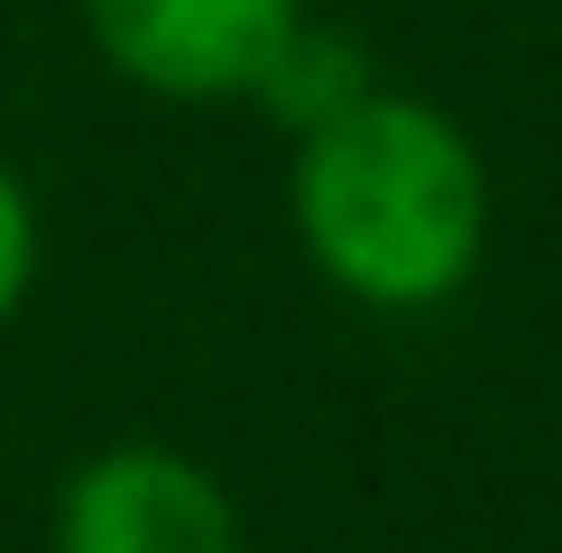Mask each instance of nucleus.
Masks as SVG:
<instances>
[{
    "label": "nucleus",
    "mask_w": 562,
    "mask_h": 553,
    "mask_svg": "<svg viewBox=\"0 0 562 553\" xmlns=\"http://www.w3.org/2000/svg\"><path fill=\"white\" fill-rule=\"evenodd\" d=\"M46 553H249L240 507L194 452L111 443L56 489Z\"/></svg>",
    "instance_id": "obj_3"
},
{
    "label": "nucleus",
    "mask_w": 562,
    "mask_h": 553,
    "mask_svg": "<svg viewBox=\"0 0 562 553\" xmlns=\"http://www.w3.org/2000/svg\"><path fill=\"white\" fill-rule=\"evenodd\" d=\"M286 213L314 276L369 314L452 305L488 259V157L442 102L350 92L304 121Z\"/></svg>",
    "instance_id": "obj_1"
},
{
    "label": "nucleus",
    "mask_w": 562,
    "mask_h": 553,
    "mask_svg": "<svg viewBox=\"0 0 562 553\" xmlns=\"http://www.w3.org/2000/svg\"><path fill=\"white\" fill-rule=\"evenodd\" d=\"M83 29L148 102H249L304 37V0H83Z\"/></svg>",
    "instance_id": "obj_2"
},
{
    "label": "nucleus",
    "mask_w": 562,
    "mask_h": 553,
    "mask_svg": "<svg viewBox=\"0 0 562 553\" xmlns=\"http://www.w3.org/2000/svg\"><path fill=\"white\" fill-rule=\"evenodd\" d=\"M29 286H37V203H29V184H19V167L0 157V332L19 323Z\"/></svg>",
    "instance_id": "obj_4"
}]
</instances>
